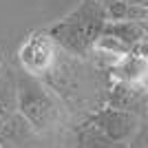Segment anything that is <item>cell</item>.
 I'll list each match as a JSON object with an SVG mask.
<instances>
[{"label": "cell", "instance_id": "obj_1", "mask_svg": "<svg viewBox=\"0 0 148 148\" xmlns=\"http://www.w3.org/2000/svg\"><path fill=\"white\" fill-rule=\"evenodd\" d=\"M106 27V13L99 0H82V5L64 20L49 29V38L62 49L75 56H86L93 51L97 38Z\"/></svg>", "mask_w": 148, "mask_h": 148}, {"label": "cell", "instance_id": "obj_2", "mask_svg": "<svg viewBox=\"0 0 148 148\" xmlns=\"http://www.w3.org/2000/svg\"><path fill=\"white\" fill-rule=\"evenodd\" d=\"M16 102H18L20 117L36 133H47L56 128V124L60 122L62 108L53 97V93L38 77L25 71L16 75Z\"/></svg>", "mask_w": 148, "mask_h": 148}, {"label": "cell", "instance_id": "obj_3", "mask_svg": "<svg viewBox=\"0 0 148 148\" xmlns=\"http://www.w3.org/2000/svg\"><path fill=\"white\" fill-rule=\"evenodd\" d=\"M97 135L113 144H126L130 142L135 133L139 130V117L128 111H117V108H106L95 119Z\"/></svg>", "mask_w": 148, "mask_h": 148}, {"label": "cell", "instance_id": "obj_4", "mask_svg": "<svg viewBox=\"0 0 148 148\" xmlns=\"http://www.w3.org/2000/svg\"><path fill=\"white\" fill-rule=\"evenodd\" d=\"M53 40L49 38V33H38L31 36L22 49H20V62L25 66V73L38 77L40 73L49 71V66L53 64Z\"/></svg>", "mask_w": 148, "mask_h": 148}, {"label": "cell", "instance_id": "obj_5", "mask_svg": "<svg viewBox=\"0 0 148 148\" xmlns=\"http://www.w3.org/2000/svg\"><path fill=\"white\" fill-rule=\"evenodd\" d=\"M102 33L115 38L130 51L135 44L148 40V22H106Z\"/></svg>", "mask_w": 148, "mask_h": 148}, {"label": "cell", "instance_id": "obj_6", "mask_svg": "<svg viewBox=\"0 0 148 148\" xmlns=\"http://www.w3.org/2000/svg\"><path fill=\"white\" fill-rule=\"evenodd\" d=\"M16 111H18V102H16V77L13 75H5L0 80V135L16 119Z\"/></svg>", "mask_w": 148, "mask_h": 148}, {"label": "cell", "instance_id": "obj_7", "mask_svg": "<svg viewBox=\"0 0 148 148\" xmlns=\"http://www.w3.org/2000/svg\"><path fill=\"white\" fill-rule=\"evenodd\" d=\"M115 75L122 80V84H137L148 77V60L128 53L115 64Z\"/></svg>", "mask_w": 148, "mask_h": 148}, {"label": "cell", "instance_id": "obj_8", "mask_svg": "<svg viewBox=\"0 0 148 148\" xmlns=\"http://www.w3.org/2000/svg\"><path fill=\"white\" fill-rule=\"evenodd\" d=\"M119 2H126V5H137V7H146V9H148V0H119Z\"/></svg>", "mask_w": 148, "mask_h": 148}]
</instances>
